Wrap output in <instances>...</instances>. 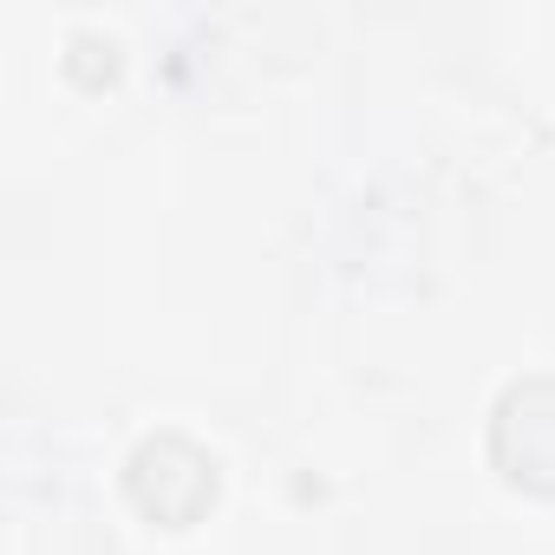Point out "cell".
<instances>
[{
	"instance_id": "1",
	"label": "cell",
	"mask_w": 555,
	"mask_h": 555,
	"mask_svg": "<svg viewBox=\"0 0 555 555\" xmlns=\"http://www.w3.org/2000/svg\"><path fill=\"white\" fill-rule=\"evenodd\" d=\"M490 457L509 483L555 496V379H516L496 399Z\"/></svg>"
}]
</instances>
